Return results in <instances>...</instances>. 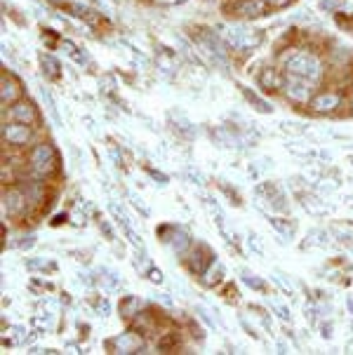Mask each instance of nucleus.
<instances>
[{"mask_svg": "<svg viewBox=\"0 0 353 355\" xmlns=\"http://www.w3.org/2000/svg\"><path fill=\"white\" fill-rule=\"evenodd\" d=\"M271 5L266 0H235L231 5V15L240 17V19H259L269 12Z\"/></svg>", "mask_w": 353, "mask_h": 355, "instance_id": "11", "label": "nucleus"}, {"mask_svg": "<svg viewBox=\"0 0 353 355\" xmlns=\"http://www.w3.org/2000/svg\"><path fill=\"white\" fill-rule=\"evenodd\" d=\"M285 75L280 68L275 66H264L257 75V83L264 92H282V85H285Z\"/></svg>", "mask_w": 353, "mask_h": 355, "instance_id": "12", "label": "nucleus"}, {"mask_svg": "<svg viewBox=\"0 0 353 355\" xmlns=\"http://www.w3.org/2000/svg\"><path fill=\"white\" fill-rule=\"evenodd\" d=\"M198 316H200V318H203V320H205V323H208V325H210V327H212V329H215V327H217V320H215V318H212V316H210V311H208V308H203V306H200V308H198Z\"/></svg>", "mask_w": 353, "mask_h": 355, "instance_id": "34", "label": "nucleus"}, {"mask_svg": "<svg viewBox=\"0 0 353 355\" xmlns=\"http://www.w3.org/2000/svg\"><path fill=\"white\" fill-rule=\"evenodd\" d=\"M149 174H151L153 179H156L158 184H168V177H165V174H158L156 170H149Z\"/></svg>", "mask_w": 353, "mask_h": 355, "instance_id": "39", "label": "nucleus"}, {"mask_svg": "<svg viewBox=\"0 0 353 355\" xmlns=\"http://www.w3.org/2000/svg\"><path fill=\"white\" fill-rule=\"evenodd\" d=\"M179 346H181V339H179V334H176V332H165V336L158 339V348H161L163 353H172Z\"/></svg>", "mask_w": 353, "mask_h": 355, "instance_id": "22", "label": "nucleus"}, {"mask_svg": "<svg viewBox=\"0 0 353 355\" xmlns=\"http://www.w3.org/2000/svg\"><path fill=\"white\" fill-rule=\"evenodd\" d=\"M132 329L139 332L141 336H149L153 332H158V320L153 313H139V316L132 320Z\"/></svg>", "mask_w": 353, "mask_h": 355, "instance_id": "19", "label": "nucleus"}, {"mask_svg": "<svg viewBox=\"0 0 353 355\" xmlns=\"http://www.w3.org/2000/svg\"><path fill=\"white\" fill-rule=\"evenodd\" d=\"M346 308H349V313H353V299L346 301Z\"/></svg>", "mask_w": 353, "mask_h": 355, "instance_id": "43", "label": "nucleus"}, {"mask_svg": "<svg viewBox=\"0 0 353 355\" xmlns=\"http://www.w3.org/2000/svg\"><path fill=\"white\" fill-rule=\"evenodd\" d=\"M21 189L24 193H26L28 202H31V207H38L43 205V200L47 198V186L43 179H26V182H21Z\"/></svg>", "mask_w": 353, "mask_h": 355, "instance_id": "15", "label": "nucleus"}, {"mask_svg": "<svg viewBox=\"0 0 353 355\" xmlns=\"http://www.w3.org/2000/svg\"><path fill=\"white\" fill-rule=\"evenodd\" d=\"M243 282L247 285V287L257 289V292H262V294H266V292H269L266 282H264L259 276H255V273H250V271H243Z\"/></svg>", "mask_w": 353, "mask_h": 355, "instance_id": "24", "label": "nucleus"}, {"mask_svg": "<svg viewBox=\"0 0 353 355\" xmlns=\"http://www.w3.org/2000/svg\"><path fill=\"white\" fill-rule=\"evenodd\" d=\"M327 242H329V231H323V229H314V231H309V242H306V245L325 247Z\"/></svg>", "mask_w": 353, "mask_h": 355, "instance_id": "25", "label": "nucleus"}, {"mask_svg": "<svg viewBox=\"0 0 353 355\" xmlns=\"http://www.w3.org/2000/svg\"><path fill=\"white\" fill-rule=\"evenodd\" d=\"M94 311H97V316H109V311H111V304L106 299H97L94 301Z\"/></svg>", "mask_w": 353, "mask_h": 355, "instance_id": "32", "label": "nucleus"}, {"mask_svg": "<svg viewBox=\"0 0 353 355\" xmlns=\"http://www.w3.org/2000/svg\"><path fill=\"white\" fill-rule=\"evenodd\" d=\"M282 95L287 102L299 104V106H309V102L316 97V83L302 75H285V85H282Z\"/></svg>", "mask_w": 353, "mask_h": 355, "instance_id": "3", "label": "nucleus"}, {"mask_svg": "<svg viewBox=\"0 0 353 355\" xmlns=\"http://www.w3.org/2000/svg\"><path fill=\"white\" fill-rule=\"evenodd\" d=\"M141 308H144V301H141L139 296L125 294V296L120 299V306H118V311H120V318H123V320L132 323V320L141 313Z\"/></svg>", "mask_w": 353, "mask_h": 355, "instance_id": "17", "label": "nucleus"}, {"mask_svg": "<svg viewBox=\"0 0 353 355\" xmlns=\"http://www.w3.org/2000/svg\"><path fill=\"white\" fill-rule=\"evenodd\" d=\"M132 202H134V207H137V209H139V212H141V214H144V217H149V209H146L144 205H141V202H139V200H132Z\"/></svg>", "mask_w": 353, "mask_h": 355, "instance_id": "41", "label": "nucleus"}, {"mask_svg": "<svg viewBox=\"0 0 353 355\" xmlns=\"http://www.w3.org/2000/svg\"><path fill=\"white\" fill-rule=\"evenodd\" d=\"M266 3H269L273 10H280V8H287V5H290L292 0H266Z\"/></svg>", "mask_w": 353, "mask_h": 355, "instance_id": "38", "label": "nucleus"}, {"mask_svg": "<svg viewBox=\"0 0 353 355\" xmlns=\"http://www.w3.org/2000/svg\"><path fill=\"white\" fill-rule=\"evenodd\" d=\"M33 245H35V236H24V240L17 242V247H19V249H28Z\"/></svg>", "mask_w": 353, "mask_h": 355, "instance_id": "35", "label": "nucleus"}, {"mask_svg": "<svg viewBox=\"0 0 353 355\" xmlns=\"http://www.w3.org/2000/svg\"><path fill=\"white\" fill-rule=\"evenodd\" d=\"M106 348H109L111 353H141V348H144V339H141L139 332H123V334L114 336L111 341H106Z\"/></svg>", "mask_w": 353, "mask_h": 355, "instance_id": "8", "label": "nucleus"}, {"mask_svg": "<svg viewBox=\"0 0 353 355\" xmlns=\"http://www.w3.org/2000/svg\"><path fill=\"white\" fill-rule=\"evenodd\" d=\"M275 280H278L280 289H282V292H285L287 296H294V285H292L290 280H287L285 273H275Z\"/></svg>", "mask_w": 353, "mask_h": 355, "instance_id": "29", "label": "nucleus"}, {"mask_svg": "<svg viewBox=\"0 0 353 355\" xmlns=\"http://www.w3.org/2000/svg\"><path fill=\"white\" fill-rule=\"evenodd\" d=\"M344 104V95L339 90H323L309 102V111L316 115H334Z\"/></svg>", "mask_w": 353, "mask_h": 355, "instance_id": "5", "label": "nucleus"}, {"mask_svg": "<svg viewBox=\"0 0 353 355\" xmlns=\"http://www.w3.org/2000/svg\"><path fill=\"white\" fill-rule=\"evenodd\" d=\"M282 68H285V73L302 75V78L314 80L316 85L325 78V71H327L320 57L309 50H290L282 57Z\"/></svg>", "mask_w": 353, "mask_h": 355, "instance_id": "1", "label": "nucleus"}, {"mask_svg": "<svg viewBox=\"0 0 353 355\" xmlns=\"http://www.w3.org/2000/svg\"><path fill=\"white\" fill-rule=\"evenodd\" d=\"M285 148L290 151V153H294V155H302V158H309V155H314V148H311V146H302L299 142H290Z\"/></svg>", "mask_w": 353, "mask_h": 355, "instance_id": "26", "label": "nucleus"}, {"mask_svg": "<svg viewBox=\"0 0 353 355\" xmlns=\"http://www.w3.org/2000/svg\"><path fill=\"white\" fill-rule=\"evenodd\" d=\"M240 92H243V97L247 99V102L252 104V108H257V111H259V113H271V111H273V108L269 106V102H264L262 97H259V95H255V92H252L250 87L240 85Z\"/></svg>", "mask_w": 353, "mask_h": 355, "instance_id": "21", "label": "nucleus"}, {"mask_svg": "<svg viewBox=\"0 0 353 355\" xmlns=\"http://www.w3.org/2000/svg\"><path fill=\"white\" fill-rule=\"evenodd\" d=\"M349 115H351V118H353V97L349 99Z\"/></svg>", "mask_w": 353, "mask_h": 355, "instance_id": "42", "label": "nucleus"}, {"mask_svg": "<svg viewBox=\"0 0 353 355\" xmlns=\"http://www.w3.org/2000/svg\"><path fill=\"white\" fill-rule=\"evenodd\" d=\"M255 193L262 198V200L266 202L273 212H287V202H285L287 198H285V193H282V189L278 184H273V182L259 184Z\"/></svg>", "mask_w": 353, "mask_h": 355, "instance_id": "10", "label": "nucleus"}, {"mask_svg": "<svg viewBox=\"0 0 353 355\" xmlns=\"http://www.w3.org/2000/svg\"><path fill=\"white\" fill-rule=\"evenodd\" d=\"M0 135H3L5 146L24 148V146H28V144L33 142V127L24 125V123H12V120H5Z\"/></svg>", "mask_w": 353, "mask_h": 355, "instance_id": "6", "label": "nucleus"}, {"mask_svg": "<svg viewBox=\"0 0 353 355\" xmlns=\"http://www.w3.org/2000/svg\"><path fill=\"white\" fill-rule=\"evenodd\" d=\"M271 311L275 313V316H278L282 323H290L292 320V316H290V308L287 306H280V304H271Z\"/></svg>", "mask_w": 353, "mask_h": 355, "instance_id": "31", "label": "nucleus"}, {"mask_svg": "<svg viewBox=\"0 0 353 355\" xmlns=\"http://www.w3.org/2000/svg\"><path fill=\"white\" fill-rule=\"evenodd\" d=\"M43 66H45V73L50 75V78H57L59 75V64L52 59V57L43 55Z\"/></svg>", "mask_w": 353, "mask_h": 355, "instance_id": "28", "label": "nucleus"}, {"mask_svg": "<svg viewBox=\"0 0 353 355\" xmlns=\"http://www.w3.org/2000/svg\"><path fill=\"white\" fill-rule=\"evenodd\" d=\"M240 325H243V329L247 332V334H250V336H255V339H259L257 329H255V327H252V325H250V323H247V320H245V318H240Z\"/></svg>", "mask_w": 353, "mask_h": 355, "instance_id": "36", "label": "nucleus"}, {"mask_svg": "<svg viewBox=\"0 0 353 355\" xmlns=\"http://www.w3.org/2000/svg\"><path fill=\"white\" fill-rule=\"evenodd\" d=\"M26 269H28V271H52V269H55V264H52V261L28 259V261H26Z\"/></svg>", "mask_w": 353, "mask_h": 355, "instance_id": "27", "label": "nucleus"}, {"mask_svg": "<svg viewBox=\"0 0 353 355\" xmlns=\"http://www.w3.org/2000/svg\"><path fill=\"white\" fill-rule=\"evenodd\" d=\"M97 282H99V285H104V289H116V287H120V280H118L116 273H111V271H106V269H99V271H97Z\"/></svg>", "mask_w": 353, "mask_h": 355, "instance_id": "23", "label": "nucleus"}, {"mask_svg": "<svg viewBox=\"0 0 353 355\" xmlns=\"http://www.w3.org/2000/svg\"><path fill=\"white\" fill-rule=\"evenodd\" d=\"M247 245H250L252 252H257L259 257H264V247H262V240H259L257 233H250V236H247Z\"/></svg>", "mask_w": 353, "mask_h": 355, "instance_id": "30", "label": "nucleus"}, {"mask_svg": "<svg viewBox=\"0 0 353 355\" xmlns=\"http://www.w3.org/2000/svg\"><path fill=\"white\" fill-rule=\"evenodd\" d=\"M21 99V85L17 83L12 75L3 73V78H0V102H3V111L10 108L15 102H19Z\"/></svg>", "mask_w": 353, "mask_h": 355, "instance_id": "14", "label": "nucleus"}, {"mask_svg": "<svg viewBox=\"0 0 353 355\" xmlns=\"http://www.w3.org/2000/svg\"><path fill=\"white\" fill-rule=\"evenodd\" d=\"M158 240L172 249L176 257H184L188 249L193 247L188 233L184 229H179V226H161V229H158Z\"/></svg>", "mask_w": 353, "mask_h": 355, "instance_id": "4", "label": "nucleus"}, {"mask_svg": "<svg viewBox=\"0 0 353 355\" xmlns=\"http://www.w3.org/2000/svg\"><path fill=\"white\" fill-rule=\"evenodd\" d=\"M5 113V120H12V123H24V125H35L38 123V111L28 99H19L15 102L10 108L3 111Z\"/></svg>", "mask_w": 353, "mask_h": 355, "instance_id": "9", "label": "nucleus"}, {"mask_svg": "<svg viewBox=\"0 0 353 355\" xmlns=\"http://www.w3.org/2000/svg\"><path fill=\"white\" fill-rule=\"evenodd\" d=\"M221 280H224V266L217 259H212L210 264L205 266V271L200 273V285H205V287H217Z\"/></svg>", "mask_w": 353, "mask_h": 355, "instance_id": "18", "label": "nucleus"}, {"mask_svg": "<svg viewBox=\"0 0 353 355\" xmlns=\"http://www.w3.org/2000/svg\"><path fill=\"white\" fill-rule=\"evenodd\" d=\"M28 172H31L33 179H47L57 172L59 167V158H57V151L52 144L40 142L28 151V158H26Z\"/></svg>", "mask_w": 353, "mask_h": 355, "instance_id": "2", "label": "nucleus"}, {"mask_svg": "<svg viewBox=\"0 0 353 355\" xmlns=\"http://www.w3.org/2000/svg\"><path fill=\"white\" fill-rule=\"evenodd\" d=\"M320 336H323V339H332V325L323 323L320 325Z\"/></svg>", "mask_w": 353, "mask_h": 355, "instance_id": "37", "label": "nucleus"}, {"mask_svg": "<svg viewBox=\"0 0 353 355\" xmlns=\"http://www.w3.org/2000/svg\"><path fill=\"white\" fill-rule=\"evenodd\" d=\"M271 229H275L282 238H294V231H297V224L292 219H282V217H269Z\"/></svg>", "mask_w": 353, "mask_h": 355, "instance_id": "20", "label": "nucleus"}, {"mask_svg": "<svg viewBox=\"0 0 353 355\" xmlns=\"http://www.w3.org/2000/svg\"><path fill=\"white\" fill-rule=\"evenodd\" d=\"M146 278H149V280H151L153 285H161V282L165 280V278H163V271L153 269V266H151L149 271H146Z\"/></svg>", "mask_w": 353, "mask_h": 355, "instance_id": "33", "label": "nucleus"}, {"mask_svg": "<svg viewBox=\"0 0 353 355\" xmlns=\"http://www.w3.org/2000/svg\"><path fill=\"white\" fill-rule=\"evenodd\" d=\"M186 174H188V177L193 179V184H203V174H196V172H193V170H188Z\"/></svg>", "mask_w": 353, "mask_h": 355, "instance_id": "40", "label": "nucleus"}, {"mask_svg": "<svg viewBox=\"0 0 353 355\" xmlns=\"http://www.w3.org/2000/svg\"><path fill=\"white\" fill-rule=\"evenodd\" d=\"M210 261H212L210 252L203 245H200V247H191L184 254V266L193 273V276H200V273L205 271V266H208Z\"/></svg>", "mask_w": 353, "mask_h": 355, "instance_id": "13", "label": "nucleus"}, {"mask_svg": "<svg viewBox=\"0 0 353 355\" xmlns=\"http://www.w3.org/2000/svg\"><path fill=\"white\" fill-rule=\"evenodd\" d=\"M351 165H353V160H351Z\"/></svg>", "mask_w": 353, "mask_h": 355, "instance_id": "44", "label": "nucleus"}, {"mask_svg": "<svg viewBox=\"0 0 353 355\" xmlns=\"http://www.w3.org/2000/svg\"><path fill=\"white\" fill-rule=\"evenodd\" d=\"M299 205H302L309 214H314V217H325V214H329V205L316 193H306V191H302V193H299Z\"/></svg>", "mask_w": 353, "mask_h": 355, "instance_id": "16", "label": "nucleus"}, {"mask_svg": "<svg viewBox=\"0 0 353 355\" xmlns=\"http://www.w3.org/2000/svg\"><path fill=\"white\" fill-rule=\"evenodd\" d=\"M3 209L10 217H21V214H26V209H31V202H28L26 193H24L21 184H15L10 189L5 186L3 189Z\"/></svg>", "mask_w": 353, "mask_h": 355, "instance_id": "7", "label": "nucleus"}]
</instances>
